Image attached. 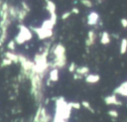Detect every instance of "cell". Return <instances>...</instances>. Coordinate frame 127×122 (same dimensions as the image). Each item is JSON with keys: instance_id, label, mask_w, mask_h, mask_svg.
<instances>
[{"instance_id": "obj_24", "label": "cell", "mask_w": 127, "mask_h": 122, "mask_svg": "<svg viewBox=\"0 0 127 122\" xmlns=\"http://www.w3.org/2000/svg\"><path fill=\"white\" fill-rule=\"evenodd\" d=\"M76 68H77L76 64H75L74 62H71V63L69 64V66H68V71H69V72H75Z\"/></svg>"}, {"instance_id": "obj_2", "label": "cell", "mask_w": 127, "mask_h": 122, "mask_svg": "<svg viewBox=\"0 0 127 122\" xmlns=\"http://www.w3.org/2000/svg\"><path fill=\"white\" fill-rule=\"evenodd\" d=\"M19 33H18V35L15 37V42H16V44H18V45H22V44H24V43H26L27 41H30L31 39H32V37H33V35H32V33H31V31L26 27V26H24V25H20L19 26Z\"/></svg>"}, {"instance_id": "obj_5", "label": "cell", "mask_w": 127, "mask_h": 122, "mask_svg": "<svg viewBox=\"0 0 127 122\" xmlns=\"http://www.w3.org/2000/svg\"><path fill=\"white\" fill-rule=\"evenodd\" d=\"M98 21H99V15H98V13L92 11V12H90L88 14V16H87V24L89 26L96 25Z\"/></svg>"}, {"instance_id": "obj_4", "label": "cell", "mask_w": 127, "mask_h": 122, "mask_svg": "<svg viewBox=\"0 0 127 122\" xmlns=\"http://www.w3.org/2000/svg\"><path fill=\"white\" fill-rule=\"evenodd\" d=\"M104 102H105L107 105H117V106L122 105V102L116 97L115 94H111V95L105 96V97H104Z\"/></svg>"}, {"instance_id": "obj_1", "label": "cell", "mask_w": 127, "mask_h": 122, "mask_svg": "<svg viewBox=\"0 0 127 122\" xmlns=\"http://www.w3.org/2000/svg\"><path fill=\"white\" fill-rule=\"evenodd\" d=\"M71 113V107L68 102L64 100V97H59L56 99V113L55 116L62 118L65 121L68 120Z\"/></svg>"}, {"instance_id": "obj_10", "label": "cell", "mask_w": 127, "mask_h": 122, "mask_svg": "<svg viewBox=\"0 0 127 122\" xmlns=\"http://www.w3.org/2000/svg\"><path fill=\"white\" fill-rule=\"evenodd\" d=\"M5 58L10 60L12 62H19V56H18V54H15L13 52H6L5 53Z\"/></svg>"}, {"instance_id": "obj_15", "label": "cell", "mask_w": 127, "mask_h": 122, "mask_svg": "<svg viewBox=\"0 0 127 122\" xmlns=\"http://www.w3.org/2000/svg\"><path fill=\"white\" fill-rule=\"evenodd\" d=\"M100 43L102 45H108L110 43V36L107 32H103L101 34V39H100Z\"/></svg>"}, {"instance_id": "obj_17", "label": "cell", "mask_w": 127, "mask_h": 122, "mask_svg": "<svg viewBox=\"0 0 127 122\" xmlns=\"http://www.w3.org/2000/svg\"><path fill=\"white\" fill-rule=\"evenodd\" d=\"M27 13H28V12H26L24 9H19V10H18L17 19H18L19 21H23V20L26 18V16H27Z\"/></svg>"}, {"instance_id": "obj_18", "label": "cell", "mask_w": 127, "mask_h": 122, "mask_svg": "<svg viewBox=\"0 0 127 122\" xmlns=\"http://www.w3.org/2000/svg\"><path fill=\"white\" fill-rule=\"evenodd\" d=\"M81 106H83L85 109L89 110L91 113H94V110H93V108L91 107V105H90V103H89L88 101H86V100H82V101H81Z\"/></svg>"}, {"instance_id": "obj_31", "label": "cell", "mask_w": 127, "mask_h": 122, "mask_svg": "<svg viewBox=\"0 0 127 122\" xmlns=\"http://www.w3.org/2000/svg\"><path fill=\"white\" fill-rule=\"evenodd\" d=\"M2 4H3V2L0 0V9H1V7H2Z\"/></svg>"}, {"instance_id": "obj_25", "label": "cell", "mask_w": 127, "mask_h": 122, "mask_svg": "<svg viewBox=\"0 0 127 122\" xmlns=\"http://www.w3.org/2000/svg\"><path fill=\"white\" fill-rule=\"evenodd\" d=\"M21 5H22V7H23L22 9H24L26 12H30V7L27 5V3H26V2H24V1H23V2L21 3Z\"/></svg>"}, {"instance_id": "obj_20", "label": "cell", "mask_w": 127, "mask_h": 122, "mask_svg": "<svg viewBox=\"0 0 127 122\" xmlns=\"http://www.w3.org/2000/svg\"><path fill=\"white\" fill-rule=\"evenodd\" d=\"M68 103H69V105H70V107L72 109H79L81 107V103H79V102L72 101V102H68Z\"/></svg>"}, {"instance_id": "obj_26", "label": "cell", "mask_w": 127, "mask_h": 122, "mask_svg": "<svg viewBox=\"0 0 127 122\" xmlns=\"http://www.w3.org/2000/svg\"><path fill=\"white\" fill-rule=\"evenodd\" d=\"M70 15H71V12H70V11L64 12V13L62 15V19H63V20H65V19H67V18H68Z\"/></svg>"}, {"instance_id": "obj_27", "label": "cell", "mask_w": 127, "mask_h": 122, "mask_svg": "<svg viewBox=\"0 0 127 122\" xmlns=\"http://www.w3.org/2000/svg\"><path fill=\"white\" fill-rule=\"evenodd\" d=\"M120 22H121V25L123 28H127V19L126 18H122Z\"/></svg>"}, {"instance_id": "obj_13", "label": "cell", "mask_w": 127, "mask_h": 122, "mask_svg": "<svg viewBox=\"0 0 127 122\" xmlns=\"http://www.w3.org/2000/svg\"><path fill=\"white\" fill-rule=\"evenodd\" d=\"M88 72H89V68H88L87 66H84V65L77 67L76 70H75V73H77V74H79V75H81V76H83V75L86 76Z\"/></svg>"}, {"instance_id": "obj_9", "label": "cell", "mask_w": 127, "mask_h": 122, "mask_svg": "<svg viewBox=\"0 0 127 122\" xmlns=\"http://www.w3.org/2000/svg\"><path fill=\"white\" fill-rule=\"evenodd\" d=\"M99 79H100V76L94 73H89L85 76V81L87 83H96L99 81Z\"/></svg>"}, {"instance_id": "obj_19", "label": "cell", "mask_w": 127, "mask_h": 122, "mask_svg": "<svg viewBox=\"0 0 127 122\" xmlns=\"http://www.w3.org/2000/svg\"><path fill=\"white\" fill-rule=\"evenodd\" d=\"M107 114H108L110 117H112V118H117V117L119 116L118 111L115 110V109H110V110H108V111H107Z\"/></svg>"}, {"instance_id": "obj_21", "label": "cell", "mask_w": 127, "mask_h": 122, "mask_svg": "<svg viewBox=\"0 0 127 122\" xmlns=\"http://www.w3.org/2000/svg\"><path fill=\"white\" fill-rule=\"evenodd\" d=\"M7 47H8V49H9V50H11V51H14V50H15V48H16V42H15L14 40L10 41V42L8 43Z\"/></svg>"}, {"instance_id": "obj_32", "label": "cell", "mask_w": 127, "mask_h": 122, "mask_svg": "<svg viewBox=\"0 0 127 122\" xmlns=\"http://www.w3.org/2000/svg\"><path fill=\"white\" fill-rule=\"evenodd\" d=\"M2 44H3V43H2V42H1V41H0V47H1V46H2Z\"/></svg>"}, {"instance_id": "obj_22", "label": "cell", "mask_w": 127, "mask_h": 122, "mask_svg": "<svg viewBox=\"0 0 127 122\" xmlns=\"http://www.w3.org/2000/svg\"><path fill=\"white\" fill-rule=\"evenodd\" d=\"M80 3L82 5H84L85 7H88V8H91L92 7V2L90 0H80Z\"/></svg>"}, {"instance_id": "obj_11", "label": "cell", "mask_w": 127, "mask_h": 122, "mask_svg": "<svg viewBox=\"0 0 127 122\" xmlns=\"http://www.w3.org/2000/svg\"><path fill=\"white\" fill-rule=\"evenodd\" d=\"M49 79L53 82H56L59 80V69L58 68H53L50 73H49Z\"/></svg>"}, {"instance_id": "obj_7", "label": "cell", "mask_w": 127, "mask_h": 122, "mask_svg": "<svg viewBox=\"0 0 127 122\" xmlns=\"http://www.w3.org/2000/svg\"><path fill=\"white\" fill-rule=\"evenodd\" d=\"M54 55H55V58L65 56V48L62 44H58L54 49Z\"/></svg>"}, {"instance_id": "obj_28", "label": "cell", "mask_w": 127, "mask_h": 122, "mask_svg": "<svg viewBox=\"0 0 127 122\" xmlns=\"http://www.w3.org/2000/svg\"><path fill=\"white\" fill-rule=\"evenodd\" d=\"M53 122H67V121H65V120H64V119H62V118H59V117H54V119H53Z\"/></svg>"}, {"instance_id": "obj_16", "label": "cell", "mask_w": 127, "mask_h": 122, "mask_svg": "<svg viewBox=\"0 0 127 122\" xmlns=\"http://www.w3.org/2000/svg\"><path fill=\"white\" fill-rule=\"evenodd\" d=\"M126 52H127V39L124 38L121 40V43H120V54L124 55Z\"/></svg>"}, {"instance_id": "obj_8", "label": "cell", "mask_w": 127, "mask_h": 122, "mask_svg": "<svg viewBox=\"0 0 127 122\" xmlns=\"http://www.w3.org/2000/svg\"><path fill=\"white\" fill-rule=\"evenodd\" d=\"M95 39H96L95 33H94L92 30H90V31L87 33V38H86V40H85V45H86L87 47L92 46V45L94 44V42H95Z\"/></svg>"}, {"instance_id": "obj_3", "label": "cell", "mask_w": 127, "mask_h": 122, "mask_svg": "<svg viewBox=\"0 0 127 122\" xmlns=\"http://www.w3.org/2000/svg\"><path fill=\"white\" fill-rule=\"evenodd\" d=\"M32 30L36 32V34L38 35V38L40 40H44V39H47V38H51L53 36V30H47V29H44L42 27H39V28H34L32 27Z\"/></svg>"}, {"instance_id": "obj_30", "label": "cell", "mask_w": 127, "mask_h": 122, "mask_svg": "<svg viewBox=\"0 0 127 122\" xmlns=\"http://www.w3.org/2000/svg\"><path fill=\"white\" fill-rule=\"evenodd\" d=\"M81 77H82V76L79 75V74H77V73H74V74H73V78H74V79H78V78L80 79Z\"/></svg>"}, {"instance_id": "obj_12", "label": "cell", "mask_w": 127, "mask_h": 122, "mask_svg": "<svg viewBox=\"0 0 127 122\" xmlns=\"http://www.w3.org/2000/svg\"><path fill=\"white\" fill-rule=\"evenodd\" d=\"M46 4H47V10L49 11L50 15L56 14V4L52 1V0H45Z\"/></svg>"}, {"instance_id": "obj_33", "label": "cell", "mask_w": 127, "mask_h": 122, "mask_svg": "<svg viewBox=\"0 0 127 122\" xmlns=\"http://www.w3.org/2000/svg\"><path fill=\"white\" fill-rule=\"evenodd\" d=\"M99 1H102V0H99Z\"/></svg>"}, {"instance_id": "obj_14", "label": "cell", "mask_w": 127, "mask_h": 122, "mask_svg": "<svg viewBox=\"0 0 127 122\" xmlns=\"http://www.w3.org/2000/svg\"><path fill=\"white\" fill-rule=\"evenodd\" d=\"M54 26H55V23L51 19H49V20H45L41 27L44 29H47V30H53Z\"/></svg>"}, {"instance_id": "obj_29", "label": "cell", "mask_w": 127, "mask_h": 122, "mask_svg": "<svg viewBox=\"0 0 127 122\" xmlns=\"http://www.w3.org/2000/svg\"><path fill=\"white\" fill-rule=\"evenodd\" d=\"M70 12H71V14H72V13H74V14H78V13H79V10H78L76 7H74V8H72V9L70 10Z\"/></svg>"}, {"instance_id": "obj_23", "label": "cell", "mask_w": 127, "mask_h": 122, "mask_svg": "<svg viewBox=\"0 0 127 122\" xmlns=\"http://www.w3.org/2000/svg\"><path fill=\"white\" fill-rule=\"evenodd\" d=\"M11 63H12V61H11L10 60L4 58L3 61H2V62H1V66H8V65H10Z\"/></svg>"}, {"instance_id": "obj_6", "label": "cell", "mask_w": 127, "mask_h": 122, "mask_svg": "<svg viewBox=\"0 0 127 122\" xmlns=\"http://www.w3.org/2000/svg\"><path fill=\"white\" fill-rule=\"evenodd\" d=\"M114 94H120L127 97V81H124L119 86H117L114 89Z\"/></svg>"}]
</instances>
